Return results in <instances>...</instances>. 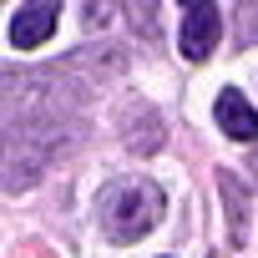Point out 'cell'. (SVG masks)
<instances>
[{"label":"cell","mask_w":258,"mask_h":258,"mask_svg":"<svg viewBox=\"0 0 258 258\" xmlns=\"http://www.w3.org/2000/svg\"><path fill=\"white\" fill-rule=\"evenodd\" d=\"M162 223V187L152 177H116L101 192V228L111 243H137Z\"/></svg>","instance_id":"6da1fadb"},{"label":"cell","mask_w":258,"mask_h":258,"mask_svg":"<svg viewBox=\"0 0 258 258\" xmlns=\"http://www.w3.org/2000/svg\"><path fill=\"white\" fill-rule=\"evenodd\" d=\"M56 21H61V6H56V0H46V6H21V11L11 16V26H6V41H11L16 51H36V46L51 41Z\"/></svg>","instance_id":"7a4b0ae2"},{"label":"cell","mask_w":258,"mask_h":258,"mask_svg":"<svg viewBox=\"0 0 258 258\" xmlns=\"http://www.w3.org/2000/svg\"><path fill=\"white\" fill-rule=\"evenodd\" d=\"M218 31H223V11L218 6H187L182 11V56L187 61H208L213 46H218Z\"/></svg>","instance_id":"3957f363"},{"label":"cell","mask_w":258,"mask_h":258,"mask_svg":"<svg viewBox=\"0 0 258 258\" xmlns=\"http://www.w3.org/2000/svg\"><path fill=\"white\" fill-rule=\"evenodd\" d=\"M213 116H218V126L233 137V142H258V111L228 86V91H218V101H213Z\"/></svg>","instance_id":"277c9868"},{"label":"cell","mask_w":258,"mask_h":258,"mask_svg":"<svg viewBox=\"0 0 258 258\" xmlns=\"http://www.w3.org/2000/svg\"><path fill=\"white\" fill-rule=\"evenodd\" d=\"M121 121H126V126H121V142L132 147V152H142V157H147V152H157V147H162V116H157L147 101H132V106L121 111Z\"/></svg>","instance_id":"5b68a950"},{"label":"cell","mask_w":258,"mask_h":258,"mask_svg":"<svg viewBox=\"0 0 258 258\" xmlns=\"http://www.w3.org/2000/svg\"><path fill=\"white\" fill-rule=\"evenodd\" d=\"M218 192L228 203V233H233V243H243V233H248V187L233 172H218Z\"/></svg>","instance_id":"8992f818"},{"label":"cell","mask_w":258,"mask_h":258,"mask_svg":"<svg viewBox=\"0 0 258 258\" xmlns=\"http://www.w3.org/2000/svg\"><path fill=\"white\" fill-rule=\"evenodd\" d=\"M243 36H253V41H258V6L248 11V21H243Z\"/></svg>","instance_id":"52a82bcc"}]
</instances>
